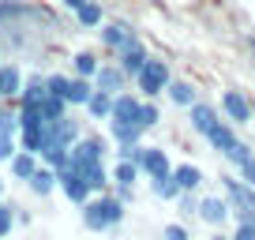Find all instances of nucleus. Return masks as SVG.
<instances>
[{
  "label": "nucleus",
  "instance_id": "nucleus-9",
  "mask_svg": "<svg viewBox=\"0 0 255 240\" xmlns=\"http://www.w3.org/2000/svg\"><path fill=\"white\" fill-rule=\"evenodd\" d=\"M139 169H143L146 184H150V180H161V176L173 173V161H169V154L161 150V146H143V154H139Z\"/></svg>",
  "mask_w": 255,
  "mask_h": 240
},
{
  "label": "nucleus",
  "instance_id": "nucleus-30",
  "mask_svg": "<svg viewBox=\"0 0 255 240\" xmlns=\"http://www.w3.org/2000/svg\"><path fill=\"white\" fill-rule=\"evenodd\" d=\"M237 229H233V240H255V214H240L233 218Z\"/></svg>",
  "mask_w": 255,
  "mask_h": 240
},
{
  "label": "nucleus",
  "instance_id": "nucleus-33",
  "mask_svg": "<svg viewBox=\"0 0 255 240\" xmlns=\"http://www.w3.org/2000/svg\"><path fill=\"white\" fill-rule=\"evenodd\" d=\"M19 135H0V161H11L19 154V143H15Z\"/></svg>",
  "mask_w": 255,
  "mask_h": 240
},
{
  "label": "nucleus",
  "instance_id": "nucleus-13",
  "mask_svg": "<svg viewBox=\"0 0 255 240\" xmlns=\"http://www.w3.org/2000/svg\"><path fill=\"white\" fill-rule=\"evenodd\" d=\"M94 87L105 90V94H124V87H128L124 68H120L117 60H113V64H102V72L94 75Z\"/></svg>",
  "mask_w": 255,
  "mask_h": 240
},
{
  "label": "nucleus",
  "instance_id": "nucleus-16",
  "mask_svg": "<svg viewBox=\"0 0 255 240\" xmlns=\"http://www.w3.org/2000/svg\"><path fill=\"white\" fill-rule=\"evenodd\" d=\"M237 143H240V139H237V124H229V120H222V124L207 135V146H210V150H218L222 158H225Z\"/></svg>",
  "mask_w": 255,
  "mask_h": 240
},
{
  "label": "nucleus",
  "instance_id": "nucleus-5",
  "mask_svg": "<svg viewBox=\"0 0 255 240\" xmlns=\"http://www.w3.org/2000/svg\"><path fill=\"white\" fill-rule=\"evenodd\" d=\"M222 120H225V117H222V109H218V105H210V102H203V98L188 109V124H191V131H195V135H203V139H207L210 131L222 124Z\"/></svg>",
  "mask_w": 255,
  "mask_h": 240
},
{
  "label": "nucleus",
  "instance_id": "nucleus-35",
  "mask_svg": "<svg viewBox=\"0 0 255 240\" xmlns=\"http://www.w3.org/2000/svg\"><path fill=\"white\" fill-rule=\"evenodd\" d=\"M165 240H191V237H188V229H184L180 222H169L165 225Z\"/></svg>",
  "mask_w": 255,
  "mask_h": 240
},
{
  "label": "nucleus",
  "instance_id": "nucleus-11",
  "mask_svg": "<svg viewBox=\"0 0 255 240\" xmlns=\"http://www.w3.org/2000/svg\"><path fill=\"white\" fill-rule=\"evenodd\" d=\"M139 109H143V98L124 90V94L113 98V117H109V124H139Z\"/></svg>",
  "mask_w": 255,
  "mask_h": 240
},
{
  "label": "nucleus",
  "instance_id": "nucleus-18",
  "mask_svg": "<svg viewBox=\"0 0 255 240\" xmlns=\"http://www.w3.org/2000/svg\"><path fill=\"white\" fill-rule=\"evenodd\" d=\"M173 176L180 180V188L184 192H203V169L195 165V161H180V165H173Z\"/></svg>",
  "mask_w": 255,
  "mask_h": 240
},
{
  "label": "nucleus",
  "instance_id": "nucleus-20",
  "mask_svg": "<svg viewBox=\"0 0 255 240\" xmlns=\"http://www.w3.org/2000/svg\"><path fill=\"white\" fill-rule=\"evenodd\" d=\"M8 165H11V176H15V180H23V184H26V180H30V176L38 173L41 158H38V154H30V150H19L15 158L8 161Z\"/></svg>",
  "mask_w": 255,
  "mask_h": 240
},
{
  "label": "nucleus",
  "instance_id": "nucleus-15",
  "mask_svg": "<svg viewBox=\"0 0 255 240\" xmlns=\"http://www.w3.org/2000/svg\"><path fill=\"white\" fill-rule=\"evenodd\" d=\"M26 188H30L34 195H41V199H45V195H53L56 188H60V173H56V169H49L45 161H41V165H38V173H34L30 180H26Z\"/></svg>",
  "mask_w": 255,
  "mask_h": 240
},
{
  "label": "nucleus",
  "instance_id": "nucleus-1",
  "mask_svg": "<svg viewBox=\"0 0 255 240\" xmlns=\"http://www.w3.org/2000/svg\"><path fill=\"white\" fill-rule=\"evenodd\" d=\"M124 207L128 203L117 199V192H102L83 207V225H87L90 233H113V229H120V222H124V214H128Z\"/></svg>",
  "mask_w": 255,
  "mask_h": 240
},
{
  "label": "nucleus",
  "instance_id": "nucleus-21",
  "mask_svg": "<svg viewBox=\"0 0 255 240\" xmlns=\"http://www.w3.org/2000/svg\"><path fill=\"white\" fill-rule=\"evenodd\" d=\"M113 184L117 188H135L139 184V176H143V169L135 165V161H113Z\"/></svg>",
  "mask_w": 255,
  "mask_h": 240
},
{
  "label": "nucleus",
  "instance_id": "nucleus-4",
  "mask_svg": "<svg viewBox=\"0 0 255 240\" xmlns=\"http://www.w3.org/2000/svg\"><path fill=\"white\" fill-rule=\"evenodd\" d=\"M218 109H222V117L229 120V124H237V128L252 124V117H255V109H252V102H248V94H244V90H237V87L222 94Z\"/></svg>",
  "mask_w": 255,
  "mask_h": 240
},
{
  "label": "nucleus",
  "instance_id": "nucleus-8",
  "mask_svg": "<svg viewBox=\"0 0 255 240\" xmlns=\"http://www.w3.org/2000/svg\"><path fill=\"white\" fill-rule=\"evenodd\" d=\"M90 161H109V139L102 135H83L72 146V165H90Z\"/></svg>",
  "mask_w": 255,
  "mask_h": 240
},
{
  "label": "nucleus",
  "instance_id": "nucleus-19",
  "mask_svg": "<svg viewBox=\"0 0 255 240\" xmlns=\"http://www.w3.org/2000/svg\"><path fill=\"white\" fill-rule=\"evenodd\" d=\"M98 72H102V60H98V53H90V49H79V53L72 56V75H79V79H94Z\"/></svg>",
  "mask_w": 255,
  "mask_h": 240
},
{
  "label": "nucleus",
  "instance_id": "nucleus-36",
  "mask_svg": "<svg viewBox=\"0 0 255 240\" xmlns=\"http://www.w3.org/2000/svg\"><path fill=\"white\" fill-rule=\"evenodd\" d=\"M237 176H240V180H248V184L255 188V158L248 161V165H240V169H237Z\"/></svg>",
  "mask_w": 255,
  "mask_h": 240
},
{
  "label": "nucleus",
  "instance_id": "nucleus-22",
  "mask_svg": "<svg viewBox=\"0 0 255 240\" xmlns=\"http://www.w3.org/2000/svg\"><path fill=\"white\" fill-rule=\"evenodd\" d=\"M143 135L146 131L139 124H109V139L117 146H135V143H143Z\"/></svg>",
  "mask_w": 255,
  "mask_h": 240
},
{
  "label": "nucleus",
  "instance_id": "nucleus-39",
  "mask_svg": "<svg viewBox=\"0 0 255 240\" xmlns=\"http://www.w3.org/2000/svg\"><path fill=\"white\" fill-rule=\"evenodd\" d=\"M248 49H252V53H255V34H248Z\"/></svg>",
  "mask_w": 255,
  "mask_h": 240
},
{
  "label": "nucleus",
  "instance_id": "nucleus-38",
  "mask_svg": "<svg viewBox=\"0 0 255 240\" xmlns=\"http://www.w3.org/2000/svg\"><path fill=\"white\" fill-rule=\"evenodd\" d=\"M131 195H135V188H117V199H124V203H128Z\"/></svg>",
  "mask_w": 255,
  "mask_h": 240
},
{
  "label": "nucleus",
  "instance_id": "nucleus-24",
  "mask_svg": "<svg viewBox=\"0 0 255 240\" xmlns=\"http://www.w3.org/2000/svg\"><path fill=\"white\" fill-rule=\"evenodd\" d=\"M150 192L158 195V199H165V203H176L184 195V188H180V180L169 173V176H161V180H150Z\"/></svg>",
  "mask_w": 255,
  "mask_h": 240
},
{
  "label": "nucleus",
  "instance_id": "nucleus-29",
  "mask_svg": "<svg viewBox=\"0 0 255 240\" xmlns=\"http://www.w3.org/2000/svg\"><path fill=\"white\" fill-rule=\"evenodd\" d=\"M199 199H203V192H184L180 199H176V210H180L184 218H199Z\"/></svg>",
  "mask_w": 255,
  "mask_h": 240
},
{
  "label": "nucleus",
  "instance_id": "nucleus-25",
  "mask_svg": "<svg viewBox=\"0 0 255 240\" xmlns=\"http://www.w3.org/2000/svg\"><path fill=\"white\" fill-rule=\"evenodd\" d=\"M94 79H79V75H72V87H68V105H83L87 109L90 94H94Z\"/></svg>",
  "mask_w": 255,
  "mask_h": 240
},
{
  "label": "nucleus",
  "instance_id": "nucleus-7",
  "mask_svg": "<svg viewBox=\"0 0 255 240\" xmlns=\"http://www.w3.org/2000/svg\"><path fill=\"white\" fill-rule=\"evenodd\" d=\"M199 218L203 225H210V229H222V225L233 222V207L225 195H203L199 199Z\"/></svg>",
  "mask_w": 255,
  "mask_h": 240
},
{
  "label": "nucleus",
  "instance_id": "nucleus-14",
  "mask_svg": "<svg viewBox=\"0 0 255 240\" xmlns=\"http://www.w3.org/2000/svg\"><path fill=\"white\" fill-rule=\"evenodd\" d=\"M23 72H19V64H0V102H19V94H23Z\"/></svg>",
  "mask_w": 255,
  "mask_h": 240
},
{
  "label": "nucleus",
  "instance_id": "nucleus-27",
  "mask_svg": "<svg viewBox=\"0 0 255 240\" xmlns=\"http://www.w3.org/2000/svg\"><path fill=\"white\" fill-rule=\"evenodd\" d=\"M158 124H161V109H158V102H146V98H143V109H139V128L150 131V128H158Z\"/></svg>",
  "mask_w": 255,
  "mask_h": 240
},
{
  "label": "nucleus",
  "instance_id": "nucleus-28",
  "mask_svg": "<svg viewBox=\"0 0 255 240\" xmlns=\"http://www.w3.org/2000/svg\"><path fill=\"white\" fill-rule=\"evenodd\" d=\"M45 87H49V94H53V98H64V102H68V87H72V75L53 72V75H45Z\"/></svg>",
  "mask_w": 255,
  "mask_h": 240
},
{
  "label": "nucleus",
  "instance_id": "nucleus-3",
  "mask_svg": "<svg viewBox=\"0 0 255 240\" xmlns=\"http://www.w3.org/2000/svg\"><path fill=\"white\" fill-rule=\"evenodd\" d=\"M218 180H222V192H225V199H229V207H233V218L255 214V188L248 184V180H240V176H233V173L218 176Z\"/></svg>",
  "mask_w": 255,
  "mask_h": 240
},
{
  "label": "nucleus",
  "instance_id": "nucleus-40",
  "mask_svg": "<svg viewBox=\"0 0 255 240\" xmlns=\"http://www.w3.org/2000/svg\"><path fill=\"white\" fill-rule=\"evenodd\" d=\"M210 240H233V237H210Z\"/></svg>",
  "mask_w": 255,
  "mask_h": 240
},
{
  "label": "nucleus",
  "instance_id": "nucleus-31",
  "mask_svg": "<svg viewBox=\"0 0 255 240\" xmlns=\"http://www.w3.org/2000/svg\"><path fill=\"white\" fill-rule=\"evenodd\" d=\"M255 158V150H252V146H248V143H237V146H233V150L229 154H225V161H229V165L233 169H240V165H248V161H252Z\"/></svg>",
  "mask_w": 255,
  "mask_h": 240
},
{
  "label": "nucleus",
  "instance_id": "nucleus-41",
  "mask_svg": "<svg viewBox=\"0 0 255 240\" xmlns=\"http://www.w3.org/2000/svg\"><path fill=\"white\" fill-rule=\"evenodd\" d=\"M0 64H4V60H0Z\"/></svg>",
  "mask_w": 255,
  "mask_h": 240
},
{
  "label": "nucleus",
  "instance_id": "nucleus-17",
  "mask_svg": "<svg viewBox=\"0 0 255 240\" xmlns=\"http://www.w3.org/2000/svg\"><path fill=\"white\" fill-rule=\"evenodd\" d=\"M165 94H169V102H173L176 109H191V105L199 102V90H195V83H188V79H173Z\"/></svg>",
  "mask_w": 255,
  "mask_h": 240
},
{
  "label": "nucleus",
  "instance_id": "nucleus-26",
  "mask_svg": "<svg viewBox=\"0 0 255 240\" xmlns=\"http://www.w3.org/2000/svg\"><path fill=\"white\" fill-rule=\"evenodd\" d=\"M113 98H117V94L94 90V94H90V102H87V113H90L94 120H109V117H113Z\"/></svg>",
  "mask_w": 255,
  "mask_h": 240
},
{
  "label": "nucleus",
  "instance_id": "nucleus-32",
  "mask_svg": "<svg viewBox=\"0 0 255 240\" xmlns=\"http://www.w3.org/2000/svg\"><path fill=\"white\" fill-rule=\"evenodd\" d=\"M0 135H19V105L0 109Z\"/></svg>",
  "mask_w": 255,
  "mask_h": 240
},
{
  "label": "nucleus",
  "instance_id": "nucleus-37",
  "mask_svg": "<svg viewBox=\"0 0 255 240\" xmlns=\"http://www.w3.org/2000/svg\"><path fill=\"white\" fill-rule=\"evenodd\" d=\"M60 4H64V8H68V11H79L83 4H87V0H60Z\"/></svg>",
  "mask_w": 255,
  "mask_h": 240
},
{
  "label": "nucleus",
  "instance_id": "nucleus-2",
  "mask_svg": "<svg viewBox=\"0 0 255 240\" xmlns=\"http://www.w3.org/2000/svg\"><path fill=\"white\" fill-rule=\"evenodd\" d=\"M169 83H173V72H169V64H165V60H154V56H150V64H146L143 72L135 75V87H139V94H143L146 102H154L158 94H165Z\"/></svg>",
  "mask_w": 255,
  "mask_h": 240
},
{
  "label": "nucleus",
  "instance_id": "nucleus-34",
  "mask_svg": "<svg viewBox=\"0 0 255 240\" xmlns=\"http://www.w3.org/2000/svg\"><path fill=\"white\" fill-rule=\"evenodd\" d=\"M11 225H15V207H4V203H0V237H8Z\"/></svg>",
  "mask_w": 255,
  "mask_h": 240
},
{
  "label": "nucleus",
  "instance_id": "nucleus-23",
  "mask_svg": "<svg viewBox=\"0 0 255 240\" xmlns=\"http://www.w3.org/2000/svg\"><path fill=\"white\" fill-rule=\"evenodd\" d=\"M75 23L83 26V30H102V23H105V15H102V4L98 0H87L79 11H75Z\"/></svg>",
  "mask_w": 255,
  "mask_h": 240
},
{
  "label": "nucleus",
  "instance_id": "nucleus-10",
  "mask_svg": "<svg viewBox=\"0 0 255 240\" xmlns=\"http://www.w3.org/2000/svg\"><path fill=\"white\" fill-rule=\"evenodd\" d=\"M60 192L68 195V203H75V207H87V203L94 199V188H90L75 169H64L60 173Z\"/></svg>",
  "mask_w": 255,
  "mask_h": 240
},
{
  "label": "nucleus",
  "instance_id": "nucleus-6",
  "mask_svg": "<svg viewBox=\"0 0 255 240\" xmlns=\"http://www.w3.org/2000/svg\"><path fill=\"white\" fill-rule=\"evenodd\" d=\"M102 45L109 49V53H124L131 41H139V34L131 30V23H124V19H113V23H102Z\"/></svg>",
  "mask_w": 255,
  "mask_h": 240
},
{
  "label": "nucleus",
  "instance_id": "nucleus-12",
  "mask_svg": "<svg viewBox=\"0 0 255 240\" xmlns=\"http://www.w3.org/2000/svg\"><path fill=\"white\" fill-rule=\"evenodd\" d=\"M117 64L124 68V75H128V79H135V75L143 72L146 64H150V53H146V45H143V41H131V45L124 49V53H117Z\"/></svg>",
  "mask_w": 255,
  "mask_h": 240
}]
</instances>
